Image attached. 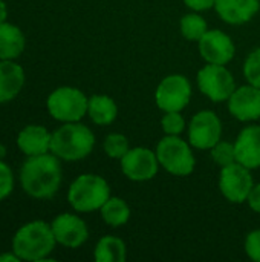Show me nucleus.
Listing matches in <instances>:
<instances>
[{"instance_id":"f257e3e1","label":"nucleus","mask_w":260,"mask_h":262,"mask_svg":"<svg viewBox=\"0 0 260 262\" xmlns=\"http://www.w3.org/2000/svg\"><path fill=\"white\" fill-rule=\"evenodd\" d=\"M63 180L60 158L52 152L28 157L20 167V186L34 200L52 198Z\"/></svg>"},{"instance_id":"f03ea898","label":"nucleus","mask_w":260,"mask_h":262,"mask_svg":"<svg viewBox=\"0 0 260 262\" xmlns=\"http://www.w3.org/2000/svg\"><path fill=\"white\" fill-rule=\"evenodd\" d=\"M55 244L51 224L41 220L23 224L12 236V250L21 261H51L49 255L54 252Z\"/></svg>"},{"instance_id":"7ed1b4c3","label":"nucleus","mask_w":260,"mask_h":262,"mask_svg":"<svg viewBox=\"0 0 260 262\" xmlns=\"http://www.w3.org/2000/svg\"><path fill=\"white\" fill-rule=\"evenodd\" d=\"M95 146L93 132L80 121L63 123L52 132L51 152L64 161H80L90 155Z\"/></svg>"},{"instance_id":"20e7f679","label":"nucleus","mask_w":260,"mask_h":262,"mask_svg":"<svg viewBox=\"0 0 260 262\" xmlns=\"http://www.w3.org/2000/svg\"><path fill=\"white\" fill-rule=\"evenodd\" d=\"M110 198L107 181L95 173H83L72 181L67 190V201L75 212L89 213L100 210Z\"/></svg>"},{"instance_id":"39448f33","label":"nucleus","mask_w":260,"mask_h":262,"mask_svg":"<svg viewBox=\"0 0 260 262\" xmlns=\"http://www.w3.org/2000/svg\"><path fill=\"white\" fill-rule=\"evenodd\" d=\"M87 97L80 89L72 86L54 89L46 100L49 115L60 123L80 121L87 114Z\"/></svg>"},{"instance_id":"423d86ee","label":"nucleus","mask_w":260,"mask_h":262,"mask_svg":"<svg viewBox=\"0 0 260 262\" xmlns=\"http://www.w3.org/2000/svg\"><path fill=\"white\" fill-rule=\"evenodd\" d=\"M156 157L159 164L172 175L187 177L195 170V155L190 146L178 135L164 137L156 146Z\"/></svg>"},{"instance_id":"0eeeda50","label":"nucleus","mask_w":260,"mask_h":262,"mask_svg":"<svg viewBox=\"0 0 260 262\" xmlns=\"http://www.w3.org/2000/svg\"><path fill=\"white\" fill-rule=\"evenodd\" d=\"M198 84L211 101H225L236 91V83L225 64L208 63L198 72Z\"/></svg>"},{"instance_id":"6e6552de","label":"nucleus","mask_w":260,"mask_h":262,"mask_svg":"<svg viewBox=\"0 0 260 262\" xmlns=\"http://www.w3.org/2000/svg\"><path fill=\"white\" fill-rule=\"evenodd\" d=\"M192 98V84L187 77L173 74L166 77L156 88L155 100L164 112H181Z\"/></svg>"},{"instance_id":"1a4fd4ad","label":"nucleus","mask_w":260,"mask_h":262,"mask_svg":"<svg viewBox=\"0 0 260 262\" xmlns=\"http://www.w3.org/2000/svg\"><path fill=\"white\" fill-rule=\"evenodd\" d=\"M253 187V177L248 167L238 161L222 167L219 175V189L230 203L241 204L247 201Z\"/></svg>"},{"instance_id":"9d476101","label":"nucleus","mask_w":260,"mask_h":262,"mask_svg":"<svg viewBox=\"0 0 260 262\" xmlns=\"http://www.w3.org/2000/svg\"><path fill=\"white\" fill-rule=\"evenodd\" d=\"M222 137V123L219 117L211 111L198 112L188 127L190 144L196 149H211Z\"/></svg>"},{"instance_id":"9b49d317","label":"nucleus","mask_w":260,"mask_h":262,"mask_svg":"<svg viewBox=\"0 0 260 262\" xmlns=\"http://www.w3.org/2000/svg\"><path fill=\"white\" fill-rule=\"evenodd\" d=\"M159 161L156 152L147 147L129 149L121 158V170L132 181H147L158 173Z\"/></svg>"},{"instance_id":"f8f14e48","label":"nucleus","mask_w":260,"mask_h":262,"mask_svg":"<svg viewBox=\"0 0 260 262\" xmlns=\"http://www.w3.org/2000/svg\"><path fill=\"white\" fill-rule=\"evenodd\" d=\"M51 227L57 244H61L67 249H78L89 238L86 223L74 213H60L54 218Z\"/></svg>"},{"instance_id":"ddd939ff","label":"nucleus","mask_w":260,"mask_h":262,"mask_svg":"<svg viewBox=\"0 0 260 262\" xmlns=\"http://www.w3.org/2000/svg\"><path fill=\"white\" fill-rule=\"evenodd\" d=\"M199 52L207 63L227 64L233 60L236 48L230 35L219 29H210L199 40Z\"/></svg>"},{"instance_id":"4468645a","label":"nucleus","mask_w":260,"mask_h":262,"mask_svg":"<svg viewBox=\"0 0 260 262\" xmlns=\"http://www.w3.org/2000/svg\"><path fill=\"white\" fill-rule=\"evenodd\" d=\"M228 111L239 121L260 118V88L248 84L236 89L228 98Z\"/></svg>"},{"instance_id":"2eb2a0df","label":"nucleus","mask_w":260,"mask_h":262,"mask_svg":"<svg viewBox=\"0 0 260 262\" xmlns=\"http://www.w3.org/2000/svg\"><path fill=\"white\" fill-rule=\"evenodd\" d=\"M52 134L40 124H28L17 135V147L26 157H35L51 152Z\"/></svg>"},{"instance_id":"dca6fc26","label":"nucleus","mask_w":260,"mask_h":262,"mask_svg":"<svg viewBox=\"0 0 260 262\" xmlns=\"http://www.w3.org/2000/svg\"><path fill=\"white\" fill-rule=\"evenodd\" d=\"M236 161L251 169L260 167V126L245 127L236 143Z\"/></svg>"},{"instance_id":"f3484780","label":"nucleus","mask_w":260,"mask_h":262,"mask_svg":"<svg viewBox=\"0 0 260 262\" xmlns=\"http://www.w3.org/2000/svg\"><path fill=\"white\" fill-rule=\"evenodd\" d=\"M26 74L15 60H0V104L12 101L23 89Z\"/></svg>"},{"instance_id":"a211bd4d","label":"nucleus","mask_w":260,"mask_h":262,"mask_svg":"<svg viewBox=\"0 0 260 262\" xmlns=\"http://www.w3.org/2000/svg\"><path fill=\"white\" fill-rule=\"evenodd\" d=\"M216 12L230 25H244L259 11L260 0H216Z\"/></svg>"},{"instance_id":"6ab92c4d","label":"nucleus","mask_w":260,"mask_h":262,"mask_svg":"<svg viewBox=\"0 0 260 262\" xmlns=\"http://www.w3.org/2000/svg\"><path fill=\"white\" fill-rule=\"evenodd\" d=\"M26 46L23 31L9 21L0 23V60H17Z\"/></svg>"},{"instance_id":"aec40b11","label":"nucleus","mask_w":260,"mask_h":262,"mask_svg":"<svg viewBox=\"0 0 260 262\" xmlns=\"http://www.w3.org/2000/svg\"><path fill=\"white\" fill-rule=\"evenodd\" d=\"M87 115L89 118L98 126L112 124L118 115V107L113 98L107 95H93L89 98L87 104Z\"/></svg>"},{"instance_id":"412c9836","label":"nucleus","mask_w":260,"mask_h":262,"mask_svg":"<svg viewBox=\"0 0 260 262\" xmlns=\"http://www.w3.org/2000/svg\"><path fill=\"white\" fill-rule=\"evenodd\" d=\"M127 256V249L123 239L116 236H103L93 252V258L97 262H124Z\"/></svg>"},{"instance_id":"4be33fe9","label":"nucleus","mask_w":260,"mask_h":262,"mask_svg":"<svg viewBox=\"0 0 260 262\" xmlns=\"http://www.w3.org/2000/svg\"><path fill=\"white\" fill-rule=\"evenodd\" d=\"M104 223L110 227H121L130 218V209L124 200L118 196H110L100 209Z\"/></svg>"},{"instance_id":"5701e85b","label":"nucleus","mask_w":260,"mask_h":262,"mask_svg":"<svg viewBox=\"0 0 260 262\" xmlns=\"http://www.w3.org/2000/svg\"><path fill=\"white\" fill-rule=\"evenodd\" d=\"M208 31L207 21L198 14H187L181 18V34L192 41H199Z\"/></svg>"},{"instance_id":"b1692460","label":"nucleus","mask_w":260,"mask_h":262,"mask_svg":"<svg viewBox=\"0 0 260 262\" xmlns=\"http://www.w3.org/2000/svg\"><path fill=\"white\" fill-rule=\"evenodd\" d=\"M129 150V141L121 134H110L104 140V152L107 157L121 160Z\"/></svg>"},{"instance_id":"393cba45","label":"nucleus","mask_w":260,"mask_h":262,"mask_svg":"<svg viewBox=\"0 0 260 262\" xmlns=\"http://www.w3.org/2000/svg\"><path fill=\"white\" fill-rule=\"evenodd\" d=\"M210 150H211V157H213L215 163L219 164L221 167L236 163V147H234V144H231L228 141H219Z\"/></svg>"},{"instance_id":"a878e982","label":"nucleus","mask_w":260,"mask_h":262,"mask_svg":"<svg viewBox=\"0 0 260 262\" xmlns=\"http://www.w3.org/2000/svg\"><path fill=\"white\" fill-rule=\"evenodd\" d=\"M244 75L250 84L260 88V48L254 49L245 60Z\"/></svg>"},{"instance_id":"bb28decb","label":"nucleus","mask_w":260,"mask_h":262,"mask_svg":"<svg viewBox=\"0 0 260 262\" xmlns=\"http://www.w3.org/2000/svg\"><path fill=\"white\" fill-rule=\"evenodd\" d=\"M161 126L167 135H179L185 127V121L179 112H166L161 120Z\"/></svg>"},{"instance_id":"cd10ccee","label":"nucleus","mask_w":260,"mask_h":262,"mask_svg":"<svg viewBox=\"0 0 260 262\" xmlns=\"http://www.w3.org/2000/svg\"><path fill=\"white\" fill-rule=\"evenodd\" d=\"M14 173L11 167L5 163V160H0V201L6 200L12 190H14Z\"/></svg>"},{"instance_id":"c85d7f7f","label":"nucleus","mask_w":260,"mask_h":262,"mask_svg":"<svg viewBox=\"0 0 260 262\" xmlns=\"http://www.w3.org/2000/svg\"><path fill=\"white\" fill-rule=\"evenodd\" d=\"M245 252L253 261L260 262V230H254L247 236Z\"/></svg>"},{"instance_id":"c756f323","label":"nucleus","mask_w":260,"mask_h":262,"mask_svg":"<svg viewBox=\"0 0 260 262\" xmlns=\"http://www.w3.org/2000/svg\"><path fill=\"white\" fill-rule=\"evenodd\" d=\"M184 3L193 11H207L215 6L216 0H184Z\"/></svg>"},{"instance_id":"7c9ffc66","label":"nucleus","mask_w":260,"mask_h":262,"mask_svg":"<svg viewBox=\"0 0 260 262\" xmlns=\"http://www.w3.org/2000/svg\"><path fill=\"white\" fill-rule=\"evenodd\" d=\"M248 204H250V207L254 210V212H257L260 213V184L257 186H254L253 189H251V192H250V195H248Z\"/></svg>"},{"instance_id":"2f4dec72","label":"nucleus","mask_w":260,"mask_h":262,"mask_svg":"<svg viewBox=\"0 0 260 262\" xmlns=\"http://www.w3.org/2000/svg\"><path fill=\"white\" fill-rule=\"evenodd\" d=\"M21 261L20 258H18V255L14 252V250H11L9 253H2L0 255V262H18Z\"/></svg>"},{"instance_id":"473e14b6","label":"nucleus","mask_w":260,"mask_h":262,"mask_svg":"<svg viewBox=\"0 0 260 262\" xmlns=\"http://www.w3.org/2000/svg\"><path fill=\"white\" fill-rule=\"evenodd\" d=\"M8 18V6L3 0H0V23L6 21Z\"/></svg>"},{"instance_id":"72a5a7b5","label":"nucleus","mask_w":260,"mask_h":262,"mask_svg":"<svg viewBox=\"0 0 260 262\" xmlns=\"http://www.w3.org/2000/svg\"><path fill=\"white\" fill-rule=\"evenodd\" d=\"M6 147L3 146V144H0V160H5V157H6Z\"/></svg>"}]
</instances>
